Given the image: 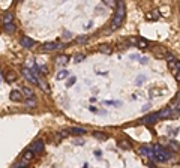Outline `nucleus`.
<instances>
[{
    "mask_svg": "<svg viewBox=\"0 0 180 168\" xmlns=\"http://www.w3.org/2000/svg\"><path fill=\"white\" fill-rule=\"evenodd\" d=\"M125 15H126L125 2H117V8H116L114 17H113V20H111V29H119L120 24L125 20Z\"/></svg>",
    "mask_w": 180,
    "mask_h": 168,
    "instance_id": "nucleus-1",
    "label": "nucleus"
},
{
    "mask_svg": "<svg viewBox=\"0 0 180 168\" xmlns=\"http://www.w3.org/2000/svg\"><path fill=\"white\" fill-rule=\"evenodd\" d=\"M153 150H155V159L158 162H167L168 159L171 158V153L168 152L167 149H164L162 146H159V144H155Z\"/></svg>",
    "mask_w": 180,
    "mask_h": 168,
    "instance_id": "nucleus-2",
    "label": "nucleus"
},
{
    "mask_svg": "<svg viewBox=\"0 0 180 168\" xmlns=\"http://www.w3.org/2000/svg\"><path fill=\"white\" fill-rule=\"evenodd\" d=\"M138 152H140V155L146 156V158L155 159V150H153V147H150V146H143Z\"/></svg>",
    "mask_w": 180,
    "mask_h": 168,
    "instance_id": "nucleus-3",
    "label": "nucleus"
},
{
    "mask_svg": "<svg viewBox=\"0 0 180 168\" xmlns=\"http://www.w3.org/2000/svg\"><path fill=\"white\" fill-rule=\"evenodd\" d=\"M23 77H24L27 81H30L32 84H39V80L35 77V74L32 71H29V69H23Z\"/></svg>",
    "mask_w": 180,
    "mask_h": 168,
    "instance_id": "nucleus-4",
    "label": "nucleus"
},
{
    "mask_svg": "<svg viewBox=\"0 0 180 168\" xmlns=\"http://www.w3.org/2000/svg\"><path fill=\"white\" fill-rule=\"evenodd\" d=\"M11 101H14V102H23L24 101V96H23V92L21 90H12L11 92Z\"/></svg>",
    "mask_w": 180,
    "mask_h": 168,
    "instance_id": "nucleus-5",
    "label": "nucleus"
},
{
    "mask_svg": "<svg viewBox=\"0 0 180 168\" xmlns=\"http://www.w3.org/2000/svg\"><path fill=\"white\" fill-rule=\"evenodd\" d=\"M30 150L33 153H42L44 152V141H41V140H36L32 146H30Z\"/></svg>",
    "mask_w": 180,
    "mask_h": 168,
    "instance_id": "nucleus-6",
    "label": "nucleus"
},
{
    "mask_svg": "<svg viewBox=\"0 0 180 168\" xmlns=\"http://www.w3.org/2000/svg\"><path fill=\"white\" fill-rule=\"evenodd\" d=\"M20 44H21L24 48H32L33 45H35V41H33V39H30L29 36H23V38L20 39Z\"/></svg>",
    "mask_w": 180,
    "mask_h": 168,
    "instance_id": "nucleus-7",
    "label": "nucleus"
},
{
    "mask_svg": "<svg viewBox=\"0 0 180 168\" xmlns=\"http://www.w3.org/2000/svg\"><path fill=\"white\" fill-rule=\"evenodd\" d=\"M167 53H168V51L164 47H155V50H153V54L158 57V59H165Z\"/></svg>",
    "mask_w": 180,
    "mask_h": 168,
    "instance_id": "nucleus-8",
    "label": "nucleus"
},
{
    "mask_svg": "<svg viewBox=\"0 0 180 168\" xmlns=\"http://www.w3.org/2000/svg\"><path fill=\"white\" fill-rule=\"evenodd\" d=\"M56 48H59V45L56 42H45V44L41 45V50L42 51H54Z\"/></svg>",
    "mask_w": 180,
    "mask_h": 168,
    "instance_id": "nucleus-9",
    "label": "nucleus"
},
{
    "mask_svg": "<svg viewBox=\"0 0 180 168\" xmlns=\"http://www.w3.org/2000/svg\"><path fill=\"white\" fill-rule=\"evenodd\" d=\"M159 120V117H158V114H150V116H146V117H144L141 122H143V123H150V125H152V123H156V122H158Z\"/></svg>",
    "mask_w": 180,
    "mask_h": 168,
    "instance_id": "nucleus-10",
    "label": "nucleus"
},
{
    "mask_svg": "<svg viewBox=\"0 0 180 168\" xmlns=\"http://www.w3.org/2000/svg\"><path fill=\"white\" fill-rule=\"evenodd\" d=\"M159 12H161L159 9H153L152 12H149V14L146 15V18H147V20H150V21H156V20L159 18V15H161Z\"/></svg>",
    "mask_w": 180,
    "mask_h": 168,
    "instance_id": "nucleus-11",
    "label": "nucleus"
},
{
    "mask_svg": "<svg viewBox=\"0 0 180 168\" xmlns=\"http://www.w3.org/2000/svg\"><path fill=\"white\" fill-rule=\"evenodd\" d=\"M12 20H14V15H12V12H6V14L3 15V18H2V21H3V24H5V26L12 24Z\"/></svg>",
    "mask_w": 180,
    "mask_h": 168,
    "instance_id": "nucleus-12",
    "label": "nucleus"
},
{
    "mask_svg": "<svg viewBox=\"0 0 180 168\" xmlns=\"http://www.w3.org/2000/svg\"><path fill=\"white\" fill-rule=\"evenodd\" d=\"M65 132H72V134H75V135H83V134H86V129H83V128H69Z\"/></svg>",
    "mask_w": 180,
    "mask_h": 168,
    "instance_id": "nucleus-13",
    "label": "nucleus"
},
{
    "mask_svg": "<svg viewBox=\"0 0 180 168\" xmlns=\"http://www.w3.org/2000/svg\"><path fill=\"white\" fill-rule=\"evenodd\" d=\"M68 60H69V57H68V56H65V54H59V56L56 57V62L59 63V65H65V63H66Z\"/></svg>",
    "mask_w": 180,
    "mask_h": 168,
    "instance_id": "nucleus-14",
    "label": "nucleus"
},
{
    "mask_svg": "<svg viewBox=\"0 0 180 168\" xmlns=\"http://www.w3.org/2000/svg\"><path fill=\"white\" fill-rule=\"evenodd\" d=\"M17 77H18V75H17L15 72H12V71H11V72H8L6 75H5V78H6V81H8V83H14V81L17 80Z\"/></svg>",
    "mask_w": 180,
    "mask_h": 168,
    "instance_id": "nucleus-15",
    "label": "nucleus"
},
{
    "mask_svg": "<svg viewBox=\"0 0 180 168\" xmlns=\"http://www.w3.org/2000/svg\"><path fill=\"white\" fill-rule=\"evenodd\" d=\"M137 47H140V48H147L149 47V42L146 39H143V38H138L137 39Z\"/></svg>",
    "mask_w": 180,
    "mask_h": 168,
    "instance_id": "nucleus-16",
    "label": "nucleus"
},
{
    "mask_svg": "<svg viewBox=\"0 0 180 168\" xmlns=\"http://www.w3.org/2000/svg\"><path fill=\"white\" fill-rule=\"evenodd\" d=\"M33 156H35V153L32 152V150H27V152L24 153V156H23V159H24V162H29V161L33 159Z\"/></svg>",
    "mask_w": 180,
    "mask_h": 168,
    "instance_id": "nucleus-17",
    "label": "nucleus"
},
{
    "mask_svg": "<svg viewBox=\"0 0 180 168\" xmlns=\"http://www.w3.org/2000/svg\"><path fill=\"white\" fill-rule=\"evenodd\" d=\"M167 90H162V89H152L150 90V96H158V95H162L165 93Z\"/></svg>",
    "mask_w": 180,
    "mask_h": 168,
    "instance_id": "nucleus-18",
    "label": "nucleus"
},
{
    "mask_svg": "<svg viewBox=\"0 0 180 168\" xmlns=\"http://www.w3.org/2000/svg\"><path fill=\"white\" fill-rule=\"evenodd\" d=\"M3 29H5V32H6V33H14V32H15V24L12 23V24H8V26H5Z\"/></svg>",
    "mask_w": 180,
    "mask_h": 168,
    "instance_id": "nucleus-19",
    "label": "nucleus"
},
{
    "mask_svg": "<svg viewBox=\"0 0 180 168\" xmlns=\"http://www.w3.org/2000/svg\"><path fill=\"white\" fill-rule=\"evenodd\" d=\"M68 77H69V72H68V71H60L59 74H57L56 78H57V80H63V78H68Z\"/></svg>",
    "mask_w": 180,
    "mask_h": 168,
    "instance_id": "nucleus-20",
    "label": "nucleus"
},
{
    "mask_svg": "<svg viewBox=\"0 0 180 168\" xmlns=\"http://www.w3.org/2000/svg\"><path fill=\"white\" fill-rule=\"evenodd\" d=\"M99 51H101V53H105V54H110V53H111V48H110L108 45H101Z\"/></svg>",
    "mask_w": 180,
    "mask_h": 168,
    "instance_id": "nucleus-21",
    "label": "nucleus"
},
{
    "mask_svg": "<svg viewBox=\"0 0 180 168\" xmlns=\"http://www.w3.org/2000/svg\"><path fill=\"white\" fill-rule=\"evenodd\" d=\"M165 60H168L170 62V65H171V63H176V57H174V54H171V53H167Z\"/></svg>",
    "mask_w": 180,
    "mask_h": 168,
    "instance_id": "nucleus-22",
    "label": "nucleus"
},
{
    "mask_svg": "<svg viewBox=\"0 0 180 168\" xmlns=\"http://www.w3.org/2000/svg\"><path fill=\"white\" fill-rule=\"evenodd\" d=\"M93 137H96L98 140H107V135L102 132H93Z\"/></svg>",
    "mask_w": 180,
    "mask_h": 168,
    "instance_id": "nucleus-23",
    "label": "nucleus"
},
{
    "mask_svg": "<svg viewBox=\"0 0 180 168\" xmlns=\"http://www.w3.org/2000/svg\"><path fill=\"white\" fill-rule=\"evenodd\" d=\"M119 146H120L122 149H126V150L131 149V144L128 143V141H119Z\"/></svg>",
    "mask_w": 180,
    "mask_h": 168,
    "instance_id": "nucleus-24",
    "label": "nucleus"
},
{
    "mask_svg": "<svg viewBox=\"0 0 180 168\" xmlns=\"http://www.w3.org/2000/svg\"><path fill=\"white\" fill-rule=\"evenodd\" d=\"M39 87H42V89H44L45 92H50V87H48V84L45 83V81H42V80L39 81Z\"/></svg>",
    "mask_w": 180,
    "mask_h": 168,
    "instance_id": "nucleus-25",
    "label": "nucleus"
},
{
    "mask_svg": "<svg viewBox=\"0 0 180 168\" xmlns=\"http://www.w3.org/2000/svg\"><path fill=\"white\" fill-rule=\"evenodd\" d=\"M84 59H86V56H84V54H75V57H74V60L77 62V63L81 62V60H84Z\"/></svg>",
    "mask_w": 180,
    "mask_h": 168,
    "instance_id": "nucleus-26",
    "label": "nucleus"
},
{
    "mask_svg": "<svg viewBox=\"0 0 180 168\" xmlns=\"http://www.w3.org/2000/svg\"><path fill=\"white\" fill-rule=\"evenodd\" d=\"M23 93H24V95H27V96H32V95H33V92H32V89L24 87V89H23Z\"/></svg>",
    "mask_w": 180,
    "mask_h": 168,
    "instance_id": "nucleus-27",
    "label": "nucleus"
},
{
    "mask_svg": "<svg viewBox=\"0 0 180 168\" xmlns=\"http://www.w3.org/2000/svg\"><path fill=\"white\" fill-rule=\"evenodd\" d=\"M171 68L176 69V72L180 71V62H176V63H171Z\"/></svg>",
    "mask_w": 180,
    "mask_h": 168,
    "instance_id": "nucleus-28",
    "label": "nucleus"
},
{
    "mask_svg": "<svg viewBox=\"0 0 180 168\" xmlns=\"http://www.w3.org/2000/svg\"><path fill=\"white\" fill-rule=\"evenodd\" d=\"M86 41H87V36H78V38H77V42H80V44L86 42Z\"/></svg>",
    "mask_w": 180,
    "mask_h": 168,
    "instance_id": "nucleus-29",
    "label": "nucleus"
},
{
    "mask_svg": "<svg viewBox=\"0 0 180 168\" xmlns=\"http://www.w3.org/2000/svg\"><path fill=\"white\" fill-rule=\"evenodd\" d=\"M74 83H75V78H74V77H72V78H71V80H69V81H68V84H66V86H68V87H71V86H72V84H74Z\"/></svg>",
    "mask_w": 180,
    "mask_h": 168,
    "instance_id": "nucleus-30",
    "label": "nucleus"
},
{
    "mask_svg": "<svg viewBox=\"0 0 180 168\" xmlns=\"http://www.w3.org/2000/svg\"><path fill=\"white\" fill-rule=\"evenodd\" d=\"M174 75H176V80H177V81H180V71H177Z\"/></svg>",
    "mask_w": 180,
    "mask_h": 168,
    "instance_id": "nucleus-31",
    "label": "nucleus"
}]
</instances>
